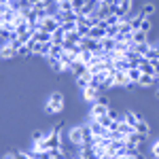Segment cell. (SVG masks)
<instances>
[{
  "label": "cell",
  "instance_id": "277c9868",
  "mask_svg": "<svg viewBox=\"0 0 159 159\" xmlns=\"http://www.w3.org/2000/svg\"><path fill=\"white\" fill-rule=\"evenodd\" d=\"M68 138H70V142H72V147H83V125H76L72 127L70 132H68Z\"/></svg>",
  "mask_w": 159,
  "mask_h": 159
},
{
  "label": "cell",
  "instance_id": "ee69618b",
  "mask_svg": "<svg viewBox=\"0 0 159 159\" xmlns=\"http://www.w3.org/2000/svg\"><path fill=\"white\" fill-rule=\"evenodd\" d=\"M157 53H159V45H157Z\"/></svg>",
  "mask_w": 159,
  "mask_h": 159
},
{
  "label": "cell",
  "instance_id": "8d00e7d4",
  "mask_svg": "<svg viewBox=\"0 0 159 159\" xmlns=\"http://www.w3.org/2000/svg\"><path fill=\"white\" fill-rule=\"evenodd\" d=\"M144 57H148V60H155V57H159V53H157V47H151V49H148V53L144 55Z\"/></svg>",
  "mask_w": 159,
  "mask_h": 159
},
{
  "label": "cell",
  "instance_id": "e0dca14e",
  "mask_svg": "<svg viewBox=\"0 0 159 159\" xmlns=\"http://www.w3.org/2000/svg\"><path fill=\"white\" fill-rule=\"evenodd\" d=\"M87 36L96 38V40H102V38L106 36V28H100V25H93V28H89V34Z\"/></svg>",
  "mask_w": 159,
  "mask_h": 159
},
{
  "label": "cell",
  "instance_id": "484cf974",
  "mask_svg": "<svg viewBox=\"0 0 159 159\" xmlns=\"http://www.w3.org/2000/svg\"><path fill=\"white\" fill-rule=\"evenodd\" d=\"M144 40H147V32H142V30L132 32V43H144Z\"/></svg>",
  "mask_w": 159,
  "mask_h": 159
},
{
  "label": "cell",
  "instance_id": "4316f807",
  "mask_svg": "<svg viewBox=\"0 0 159 159\" xmlns=\"http://www.w3.org/2000/svg\"><path fill=\"white\" fill-rule=\"evenodd\" d=\"M32 55V47L25 43V45H21L19 49H17V57H30Z\"/></svg>",
  "mask_w": 159,
  "mask_h": 159
},
{
  "label": "cell",
  "instance_id": "603a6c76",
  "mask_svg": "<svg viewBox=\"0 0 159 159\" xmlns=\"http://www.w3.org/2000/svg\"><path fill=\"white\" fill-rule=\"evenodd\" d=\"M132 68V61L127 60V57H121V60H115V70H129Z\"/></svg>",
  "mask_w": 159,
  "mask_h": 159
},
{
  "label": "cell",
  "instance_id": "f35d334b",
  "mask_svg": "<svg viewBox=\"0 0 159 159\" xmlns=\"http://www.w3.org/2000/svg\"><path fill=\"white\" fill-rule=\"evenodd\" d=\"M151 153H153V157H159V140H157V142H153V147H151Z\"/></svg>",
  "mask_w": 159,
  "mask_h": 159
},
{
  "label": "cell",
  "instance_id": "f1b7e54d",
  "mask_svg": "<svg viewBox=\"0 0 159 159\" xmlns=\"http://www.w3.org/2000/svg\"><path fill=\"white\" fill-rule=\"evenodd\" d=\"M142 19H144V17H142L140 13H138L136 17H129V24H132V28H134V30H140V24H142Z\"/></svg>",
  "mask_w": 159,
  "mask_h": 159
},
{
  "label": "cell",
  "instance_id": "44dd1931",
  "mask_svg": "<svg viewBox=\"0 0 159 159\" xmlns=\"http://www.w3.org/2000/svg\"><path fill=\"white\" fill-rule=\"evenodd\" d=\"M123 119H125V123H129V125L134 127V125H136V123H138V121H140L142 117H140L138 112H134V110H127V112L123 115Z\"/></svg>",
  "mask_w": 159,
  "mask_h": 159
},
{
  "label": "cell",
  "instance_id": "1f68e13d",
  "mask_svg": "<svg viewBox=\"0 0 159 159\" xmlns=\"http://www.w3.org/2000/svg\"><path fill=\"white\" fill-rule=\"evenodd\" d=\"M153 13H155V4H147V7L142 9V13H140V15H142V17H151Z\"/></svg>",
  "mask_w": 159,
  "mask_h": 159
},
{
  "label": "cell",
  "instance_id": "e575fe53",
  "mask_svg": "<svg viewBox=\"0 0 159 159\" xmlns=\"http://www.w3.org/2000/svg\"><path fill=\"white\" fill-rule=\"evenodd\" d=\"M45 138H47V134H45V132H34V134H32V140H34V142H40V140H45Z\"/></svg>",
  "mask_w": 159,
  "mask_h": 159
},
{
  "label": "cell",
  "instance_id": "ab89813d",
  "mask_svg": "<svg viewBox=\"0 0 159 159\" xmlns=\"http://www.w3.org/2000/svg\"><path fill=\"white\" fill-rule=\"evenodd\" d=\"M151 64H153V68H155V74H157V72H159V57L151 60Z\"/></svg>",
  "mask_w": 159,
  "mask_h": 159
},
{
  "label": "cell",
  "instance_id": "83f0119b",
  "mask_svg": "<svg viewBox=\"0 0 159 159\" xmlns=\"http://www.w3.org/2000/svg\"><path fill=\"white\" fill-rule=\"evenodd\" d=\"M55 4H57V9H60V11H74L72 0H61V2H55Z\"/></svg>",
  "mask_w": 159,
  "mask_h": 159
},
{
  "label": "cell",
  "instance_id": "5b68a950",
  "mask_svg": "<svg viewBox=\"0 0 159 159\" xmlns=\"http://www.w3.org/2000/svg\"><path fill=\"white\" fill-rule=\"evenodd\" d=\"M45 147L47 148H53V147H61V138H60V127L51 129L47 138H45Z\"/></svg>",
  "mask_w": 159,
  "mask_h": 159
},
{
  "label": "cell",
  "instance_id": "7bdbcfd3",
  "mask_svg": "<svg viewBox=\"0 0 159 159\" xmlns=\"http://www.w3.org/2000/svg\"><path fill=\"white\" fill-rule=\"evenodd\" d=\"M157 98H159V89H157Z\"/></svg>",
  "mask_w": 159,
  "mask_h": 159
},
{
  "label": "cell",
  "instance_id": "ffe728a7",
  "mask_svg": "<svg viewBox=\"0 0 159 159\" xmlns=\"http://www.w3.org/2000/svg\"><path fill=\"white\" fill-rule=\"evenodd\" d=\"M45 60L49 61V66L53 68V70H55V72H64V70H66V66L61 64L60 57H45Z\"/></svg>",
  "mask_w": 159,
  "mask_h": 159
},
{
  "label": "cell",
  "instance_id": "4dcf8cb0",
  "mask_svg": "<svg viewBox=\"0 0 159 159\" xmlns=\"http://www.w3.org/2000/svg\"><path fill=\"white\" fill-rule=\"evenodd\" d=\"M117 34H119V24L108 25V28H106V36H108V38H115Z\"/></svg>",
  "mask_w": 159,
  "mask_h": 159
},
{
  "label": "cell",
  "instance_id": "cb8c5ba5",
  "mask_svg": "<svg viewBox=\"0 0 159 159\" xmlns=\"http://www.w3.org/2000/svg\"><path fill=\"white\" fill-rule=\"evenodd\" d=\"M134 132H140V134H151V127H148V123L144 121V119H140V121L134 125Z\"/></svg>",
  "mask_w": 159,
  "mask_h": 159
},
{
  "label": "cell",
  "instance_id": "60d3db41",
  "mask_svg": "<svg viewBox=\"0 0 159 159\" xmlns=\"http://www.w3.org/2000/svg\"><path fill=\"white\" fill-rule=\"evenodd\" d=\"M96 102H102V104H108V98H104V96H98Z\"/></svg>",
  "mask_w": 159,
  "mask_h": 159
},
{
  "label": "cell",
  "instance_id": "836d02e7",
  "mask_svg": "<svg viewBox=\"0 0 159 159\" xmlns=\"http://www.w3.org/2000/svg\"><path fill=\"white\" fill-rule=\"evenodd\" d=\"M151 19H148V17H144V19H142V24H140V30H142V32H148V30H151Z\"/></svg>",
  "mask_w": 159,
  "mask_h": 159
},
{
  "label": "cell",
  "instance_id": "7402d4cb",
  "mask_svg": "<svg viewBox=\"0 0 159 159\" xmlns=\"http://www.w3.org/2000/svg\"><path fill=\"white\" fill-rule=\"evenodd\" d=\"M100 45H102V49H104L106 53H108V51H112L115 47H117V40H115V38H108V36H104L102 40H100Z\"/></svg>",
  "mask_w": 159,
  "mask_h": 159
},
{
  "label": "cell",
  "instance_id": "7c38bea8",
  "mask_svg": "<svg viewBox=\"0 0 159 159\" xmlns=\"http://www.w3.org/2000/svg\"><path fill=\"white\" fill-rule=\"evenodd\" d=\"M151 47H153V45H151L148 40H144V43H134V45H132V49H134L138 55H142V57L148 53V49H151Z\"/></svg>",
  "mask_w": 159,
  "mask_h": 159
},
{
  "label": "cell",
  "instance_id": "d6a6232c",
  "mask_svg": "<svg viewBox=\"0 0 159 159\" xmlns=\"http://www.w3.org/2000/svg\"><path fill=\"white\" fill-rule=\"evenodd\" d=\"M87 4V0H72V7H74V11L76 13H81V9Z\"/></svg>",
  "mask_w": 159,
  "mask_h": 159
},
{
  "label": "cell",
  "instance_id": "7a4b0ae2",
  "mask_svg": "<svg viewBox=\"0 0 159 159\" xmlns=\"http://www.w3.org/2000/svg\"><path fill=\"white\" fill-rule=\"evenodd\" d=\"M60 25H61V24H60V19H57L53 13H49L45 19H40V28H43V30H47V32H55Z\"/></svg>",
  "mask_w": 159,
  "mask_h": 159
},
{
  "label": "cell",
  "instance_id": "ac0fdd59",
  "mask_svg": "<svg viewBox=\"0 0 159 159\" xmlns=\"http://www.w3.org/2000/svg\"><path fill=\"white\" fill-rule=\"evenodd\" d=\"M64 38H66V30H64L61 25L55 30V32H51V43H55V45H61Z\"/></svg>",
  "mask_w": 159,
  "mask_h": 159
},
{
  "label": "cell",
  "instance_id": "d4e9b609",
  "mask_svg": "<svg viewBox=\"0 0 159 159\" xmlns=\"http://www.w3.org/2000/svg\"><path fill=\"white\" fill-rule=\"evenodd\" d=\"M61 53H64V47H61V45H55V43H51V49H49V55H47V57H60Z\"/></svg>",
  "mask_w": 159,
  "mask_h": 159
},
{
  "label": "cell",
  "instance_id": "f6af8a7d",
  "mask_svg": "<svg viewBox=\"0 0 159 159\" xmlns=\"http://www.w3.org/2000/svg\"><path fill=\"white\" fill-rule=\"evenodd\" d=\"M98 2H102V0H98Z\"/></svg>",
  "mask_w": 159,
  "mask_h": 159
},
{
  "label": "cell",
  "instance_id": "8992f818",
  "mask_svg": "<svg viewBox=\"0 0 159 159\" xmlns=\"http://www.w3.org/2000/svg\"><path fill=\"white\" fill-rule=\"evenodd\" d=\"M13 57H17V49L13 47L11 43L2 45L0 47V60H13Z\"/></svg>",
  "mask_w": 159,
  "mask_h": 159
},
{
  "label": "cell",
  "instance_id": "f546056e",
  "mask_svg": "<svg viewBox=\"0 0 159 159\" xmlns=\"http://www.w3.org/2000/svg\"><path fill=\"white\" fill-rule=\"evenodd\" d=\"M96 121L102 123V125H104V127L108 129V125L112 123V119H110V117H108V112H106V115H100V117H96Z\"/></svg>",
  "mask_w": 159,
  "mask_h": 159
},
{
  "label": "cell",
  "instance_id": "30bf717a",
  "mask_svg": "<svg viewBox=\"0 0 159 159\" xmlns=\"http://www.w3.org/2000/svg\"><path fill=\"white\" fill-rule=\"evenodd\" d=\"M32 40H34V43H51V32L43 30V28H38L36 32L32 34Z\"/></svg>",
  "mask_w": 159,
  "mask_h": 159
},
{
  "label": "cell",
  "instance_id": "9a60e30c",
  "mask_svg": "<svg viewBox=\"0 0 159 159\" xmlns=\"http://www.w3.org/2000/svg\"><path fill=\"white\" fill-rule=\"evenodd\" d=\"M70 70H72L74 74H76V76H81V74H85L87 70H89V66H87L85 61H81V60H76L72 64V66H70Z\"/></svg>",
  "mask_w": 159,
  "mask_h": 159
},
{
  "label": "cell",
  "instance_id": "5bb4252c",
  "mask_svg": "<svg viewBox=\"0 0 159 159\" xmlns=\"http://www.w3.org/2000/svg\"><path fill=\"white\" fill-rule=\"evenodd\" d=\"M155 83H157V76H155V74H144V72H142L140 81H138L140 87H153Z\"/></svg>",
  "mask_w": 159,
  "mask_h": 159
},
{
  "label": "cell",
  "instance_id": "d590c367",
  "mask_svg": "<svg viewBox=\"0 0 159 159\" xmlns=\"http://www.w3.org/2000/svg\"><path fill=\"white\" fill-rule=\"evenodd\" d=\"M61 28L66 32H72V30H76V21H66V24H61Z\"/></svg>",
  "mask_w": 159,
  "mask_h": 159
},
{
  "label": "cell",
  "instance_id": "52a82bcc",
  "mask_svg": "<svg viewBox=\"0 0 159 159\" xmlns=\"http://www.w3.org/2000/svg\"><path fill=\"white\" fill-rule=\"evenodd\" d=\"M51 49V43H34L32 47V55H40V57H47Z\"/></svg>",
  "mask_w": 159,
  "mask_h": 159
},
{
  "label": "cell",
  "instance_id": "ba28073f",
  "mask_svg": "<svg viewBox=\"0 0 159 159\" xmlns=\"http://www.w3.org/2000/svg\"><path fill=\"white\" fill-rule=\"evenodd\" d=\"M108 112V104H102V102H93L91 104V115H89V119H96L100 115H106Z\"/></svg>",
  "mask_w": 159,
  "mask_h": 159
},
{
  "label": "cell",
  "instance_id": "6da1fadb",
  "mask_svg": "<svg viewBox=\"0 0 159 159\" xmlns=\"http://www.w3.org/2000/svg\"><path fill=\"white\" fill-rule=\"evenodd\" d=\"M64 110V96H61L60 91H55V93H51L49 102L45 104V112L47 115H57Z\"/></svg>",
  "mask_w": 159,
  "mask_h": 159
},
{
  "label": "cell",
  "instance_id": "b9f144b4",
  "mask_svg": "<svg viewBox=\"0 0 159 159\" xmlns=\"http://www.w3.org/2000/svg\"><path fill=\"white\" fill-rule=\"evenodd\" d=\"M155 76H157V83H159V72H157V74H155Z\"/></svg>",
  "mask_w": 159,
  "mask_h": 159
},
{
  "label": "cell",
  "instance_id": "4fadbf2b",
  "mask_svg": "<svg viewBox=\"0 0 159 159\" xmlns=\"http://www.w3.org/2000/svg\"><path fill=\"white\" fill-rule=\"evenodd\" d=\"M138 68H140L144 74H155V68H153V64H151V60H148V57H140Z\"/></svg>",
  "mask_w": 159,
  "mask_h": 159
},
{
  "label": "cell",
  "instance_id": "d6986e66",
  "mask_svg": "<svg viewBox=\"0 0 159 159\" xmlns=\"http://www.w3.org/2000/svg\"><path fill=\"white\" fill-rule=\"evenodd\" d=\"M89 83H91V72H89V70H87L85 74H81V76H76V85H79V89L89 87Z\"/></svg>",
  "mask_w": 159,
  "mask_h": 159
},
{
  "label": "cell",
  "instance_id": "9c48e42d",
  "mask_svg": "<svg viewBox=\"0 0 159 159\" xmlns=\"http://www.w3.org/2000/svg\"><path fill=\"white\" fill-rule=\"evenodd\" d=\"M129 144H136V147L142 148V144H144V140H147V134H140V132H132V134L125 138Z\"/></svg>",
  "mask_w": 159,
  "mask_h": 159
},
{
  "label": "cell",
  "instance_id": "3957f363",
  "mask_svg": "<svg viewBox=\"0 0 159 159\" xmlns=\"http://www.w3.org/2000/svg\"><path fill=\"white\" fill-rule=\"evenodd\" d=\"M112 76H115V87H134V83H129L125 70H115L112 68Z\"/></svg>",
  "mask_w": 159,
  "mask_h": 159
},
{
  "label": "cell",
  "instance_id": "74e56055",
  "mask_svg": "<svg viewBox=\"0 0 159 159\" xmlns=\"http://www.w3.org/2000/svg\"><path fill=\"white\" fill-rule=\"evenodd\" d=\"M108 117L112 119V121H119V119H123V115H119V112H115V110L108 108Z\"/></svg>",
  "mask_w": 159,
  "mask_h": 159
},
{
  "label": "cell",
  "instance_id": "8fae6325",
  "mask_svg": "<svg viewBox=\"0 0 159 159\" xmlns=\"http://www.w3.org/2000/svg\"><path fill=\"white\" fill-rule=\"evenodd\" d=\"M81 91H83V100H85V102H91V104H93V102L98 100V96H100V91H98V89H93L91 85L85 87V89H81Z\"/></svg>",
  "mask_w": 159,
  "mask_h": 159
},
{
  "label": "cell",
  "instance_id": "2e32d148",
  "mask_svg": "<svg viewBox=\"0 0 159 159\" xmlns=\"http://www.w3.org/2000/svg\"><path fill=\"white\" fill-rule=\"evenodd\" d=\"M140 76H142V70H140L138 66H132V68L127 70V79H129V83H134V85H138Z\"/></svg>",
  "mask_w": 159,
  "mask_h": 159
}]
</instances>
